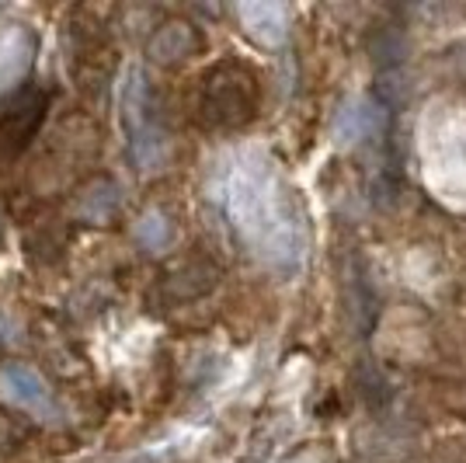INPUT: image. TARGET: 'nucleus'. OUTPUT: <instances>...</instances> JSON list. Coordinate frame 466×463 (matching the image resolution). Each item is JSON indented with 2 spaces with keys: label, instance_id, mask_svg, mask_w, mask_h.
Returning <instances> with one entry per match:
<instances>
[{
  "label": "nucleus",
  "instance_id": "5",
  "mask_svg": "<svg viewBox=\"0 0 466 463\" xmlns=\"http://www.w3.org/2000/svg\"><path fill=\"white\" fill-rule=\"evenodd\" d=\"M0 386L15 405L25 407L28 415H35L39 422H56L59 418L53 386L46 384V376L39 369L25 366V363H7L0 369Z\"/></svg>",
  "mask_w": 466,
  "mask_h": 463
},
{
  "label": "nucleus",
  "instance_id": "6",
  "mask_svg": "<svg viewBox=\"0 0 466 463\" xmlns=\"http://www.w3.org/2000/svg\"><path fill=\"white\" fill-rule=\"evenodd\" d=\"M39 39L25 25H4L0 28V95H7L15 84L25 80V74L35 63Z\"/></svg>",
  "mask_w": 466,
  "mask_h": 463
},
{
  "label": "nucleus",
  "instance_id": "3",
  "mask_svg": "<svg viewBox=\"0 0 466 463\" xmlns=\"http://www.w3.org/2000/svg\"><path fill=\"white\" fill-rule=\"evenodd\" d=\"M198 116L213 129H240L258 116V77L251 67L223 59L202 77Z\"/></svg>",
  "mask_w": 466,
  "mask_h": 463
},
{
  "label": "nucleus",
  "instance_id": "4",
  "mask_svg": "<svg viewBox=\"0 0 466 463\" xmlns=\"http://www.w3.org/2000/svg\"><path fill=\"white\" fill-rule=\"evenodd\" d=\"M49 112V91L39 84H28L7 98V105L0 108V160H15L28 150V143L46 122Z\"/></svg>",
  "mask_w": 466,
  "mask_h": 463
},
{
  "label": "nucleus",
  "instance_id": "7",
  "mask_svg": "<svg viewBox=\"0 0 466 463\" xmlns=\"http://www.w3.org/2000/svg\"><path fill=\"white\" fill-rule=\"evenodd\" d=\"M202 49V36L192 21H164L157 28L150 42H147V57L154 59L157 67H177L188 57H195Z\"/></svg>",
  "mask_w": 466,
  "mask_h": 463
},
{
  "label": "nucleus",
  "instance_id": "13",
  "mask_svg": "<svg viewBox=\"0 0 466 463\" xmlns=\"http://www.w3.org/2000/svg\"><path fill=\"white\" fill-rule=\"evenodd\" d=\"M164 460H167V457L154 449V453H137V457H126L122 463H164Z\"/></svg>",
  "mask_w": 466,
  "mask_h": 463
},
{
  "label": "nucleus",
  "instance_id": "2",
  "mask_svg": "<svg viewBox=\"0 0 466 463\" xmlns=\"http://www.w3.org/2000/svg\"><path fill=\"white\" fill-rule=\"evenodd\" d=\"M118 108H122L126 150H129L133 168L143 174L160 171V164L167 160V133H164V122L157 112L154 87L139 67H129V74L122 80Z\"/></svg>",
  "mask_w": 466,
  "mask_h": 463
},
{
  "label": "nucleus",
  "instance_id": "12",
  "mask_svg": "<svg viewBox=\"0 0 466 463\" xmlns=\"http://www.w3.org/2000/svg\"><path fill=\"white\" fill-rule=\"evenodd\" d=\"M137 241L147 252H164L171 244V223H167V216L157 210L147 212L137 223Z\"/></svg>",
  "mask_w": 466,
  "mask_h": 463
},
{
  "label": "nucleus",
  "instance_id": "9",
  "mask_svg": "<svg viewBox=\"0 0 466 463\" xmlns=\"http://www.w3.org/2000/svg\"><path fill=\"white\" fill-rule=\"evenodd\" d=\"M213 286H216V269L209 262H185V265H177L164 279V290L171 293V300H195V296L209 293Z\"/></svg>",
  "mask_w": 466,
  "mask_h": 463
},
{
  "label": "nucleus",
  "instance_id": "8",
  "mask_svg": "<svg viewBox=\"0 0 466 463\" xmlns=\"http://www.w3.org/2000/svg\"><path fill=\"white\" fill-rule=\"evenodd\" d=\"M237 15L244 21L248 36H254L261 46H282L286 36H289V11L282 4H268V0H261V4H240Z\"/></svg>",
  "mask_w": 466,
  "mask_h": 463
},
{
  "label": "nucleus",
  "instance_id": "10",
  "mask_svg": "<svg viewBox=\"0 0 466 463\" xmlns=\"http://www.w3.org/2000/svg\"><path fill=\"white\" fill-rule=\"evenodd\" d=\"M116 210H118V189H116V181H108V178H95V181L80 192L77 212L87 223H95V227L108 223Z\"/></svg>",
  "mask_w": 466,
  "mask_h": 463
},
{
  "label": "nucleus",
  "instance_id": "11",
  "mask_svg": "<svg viewBox=\"0 0 466 463\" xmlns=\"http://www.w3.org/2000/svg\"><path fill=\"white\" fill-rule=\"evenodd\" d=\"M372 129V112H370V101H349L341 112H338V122H334V139L338 143H359L362 136Z\"/></svg>",
  "mask_w": 466,
  "mask_h": 463
},
{
  "label": "nucleus",
  "instance_id": "1",
  "mask_svg": "<svg viewBox=\"0 0 466 463\" xmlns=\"http://www.w3.org/2000/svg\"><path fill=\"white\" fill-rule=\"evenodd\" d=\"M292 192L282 189L272 164L261 157H237L223 181V210L248 252L275 269H292L303 252L299 220L292 216Z\"/></svg>",
  "mask_w": 466,
  "mask_h": 463
}]
</instances>
